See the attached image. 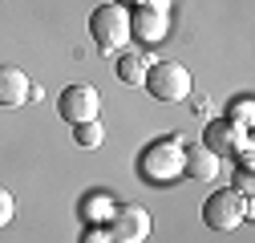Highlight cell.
Segmentation results:
<instances>
[{
  "label": "cell",
  "mask_w": 255,
  "mask_h": 243,
  "mask_svg": "<svg viewBox=\"0 0 255 243\" xmlns=\"http://www.w3.org/2000/svg\"><path fill=\"white\" fill-rule=\"evenodd\" d=\"M251 114H255V110H251V98H239V102L231 106V114H227V122H235L239 130H247V126H251Z\"/></svg>",
  "instance_id": "5bb4252c"
},
{
  "label": "cell",
  "mask_w": 255,
  "mask_h": 243,
  "mask_svg": "<svg viewBox=\"0 0 255 243\" xmlns=\"http://www.w3.org/2000/svg\"><path fill=\"white\" fill-rule=\"evenodd\" d=\"M150 211L146 207H114L110 215V235L114 243H146L150 239Z\"/></svg>",
  "instance_id": "52a82bcc"
},
{
  "label": "cell",
  "mask_w": 255,
  "mask_h": 243,
  "mask_svg": "<svg viewBox=\"0 0 255 243\" xmlns=\"http://www.w3.org/2000/svg\"><path fill=\"white\" fill-rule=\"evenodd\" d=\"M12 215H16V203H12V195L0 187V227L4 223H12Z\"/></svg>",
  "instance_id": "9a60e30c"
},
{
  "label": "cell",
  "mask_w": 255,
  "mask_h": 243,
  "mask_svg": "<svg viewBox=\"0 0 255 243\" xmlns=\"http://www.w3.org/2000/svg\"><path fill=\"white\" fill-rule=\"evenodd\" d=\"M73 138H77L81 150H98L106 142V126L102 122H81V126H73Z\"/></svg>",
  "instance_id": "7c38bea8"
},
{
  "label": "cell",
  "mask_w": 255,
  "mask_h": 243,
  "mask_svg": "<svg viewBox=\"0 0 255 243\" xmlns=\"http://www.w3.org/2000/svg\"><path fill=\"white\" fill-rule=\"evenodd\" d=\"M146 89L158 102H186L190 98V69L182 61H154L146 69Z\"/></svg>",
  "instance_id": "3957f363"
},
{
  "label": "cell",
  "mask_w": 255,
  "mask_h": 243,
  "mask_svg": "<svg viewBox=\"0 0 255 243\" xmlns=\"http://www.w3.org/2000/svg\"><path fill=\"white\" fill-rule=\"evenodd\" d=\"M166 16H170V0H146V4H138L134 16H130L134 37H142L146 45H158L166 37Z\"/></svg>",
  "instance_id": "ba28073f"
},
{
  "label": "cell",
  "mask_w": 255,
  "mask_h": 243,
  "mask_svg": "<svg viewBox=\"0 0 255 243\" xmlns=\"http://www.w3.org/2000/svg\"><path fill=\"white\" fill-rule=\"evenodd\" d=\"M247 215H251V199L239 195V191H231V187L215 191V195L203 203V223H207L211 231H235Z\"/></svg>",
  "instance_id": "7a4b0ae2"
},
{
  "label": "cell",
  "mask_w": 255,
  "mask_h": 243,
  "mask_svg": "<svg viewBox=\"0 0 255 243\" xmlns=\"http://www.w3.org/2000/svg\"><path fill=\"white\" fill-rule=\"evenodd\" d=\"M235 191H239V195H247V199H251V166H247V162H243V170H239V174H235Z\"/></svg>",
  "instance_id": "2e32d148"
},
{
  "label": "cell",
  "mask_w": 255,
  "mask_h": 243,
  "mask_svg": "<svg viewBox=\"0 0 255 243\" xmlns=\"http://www.w3.org/2000/svg\"><path fill=\"white\" fill-rule=\"evenodd\" d=\"M81 243H114V235L110 231H102V227H93V231H85V239Z\"/></svg>",
  "instance_id": "e0dca14e"
},
{
  "label": "cell",
  "mask_w": 255,
  "mask_h": 243,
  "mask_svg": "<svg viewBox=\"0 0 255 243\" xmlns=\"http://www.w3.org/2000/svg\"><path fill=\"white\" fill-rule=\"evenodd\" d=\"M57 114L73 122V126H81V122H98L102 118V94L93 85H69V89H61V98H57Z\"/></svg>",
  "instance_id": "8992f818"
},
{
  "label": "cell",
  "mask_w": 255,
  "mask_h": 243,
  "mask_svg": "<svg viewBox=\"0 0 255 243\" xmlns=\"http://www.w3.org/2000/svg\"><path fill=\"white\" fill-rule=\"evenodd\" d=\"M203 146L211 150V154H239L247 166H251V142H247V130H239L235 122H227V118H215V122H207V130H203Z\"/></svg>",
  "instance_id": "5b68a950"
},
{
  "label": "cell",
  "mask_w": 255,
  "mask_h": 243,
  "mask_svg": "<svg viewBox=\"0 0 255 243\" xmlns=\"http://www.w3.org/2000/svg\"><path fill=\"white\" fill-rule=\"evenodd\" d=\"M110 4H122V8H130V4H134V8H138V4H146V0H110Z\"/></svg>",
  "instance_id": "ac0fdd59"
},
{
  "label": "cell",
  "mask_w": 255,
  "mask_h": 243,
  "mask_svg": "<svg viewBox=\"0 0 255 243\" xmlns=\"http://www.w3.org/2000/svg\"><path fill=\"white\" fill-rule=\"evenodd\" d=\"M223 170V158L211 154V150L199 142V146H182V174L195 178V182H215Z\"/></svg>",
  "instance_id": "30bf717a"
},
{
  "label": "cell",
  "mask_w": 255,
  "mask_h": 243,
  "mask_svg": "<svg viewBox=\"0 0 255 243\" xmlns=\"http://www.w3.org/2000/svg\"><path fill=\"white\" fill-rule=\"evenodd\" d=\"M89 37L93 45H98L102 53H122L126 45H130L134 28H130V8L122 4H102L89 12Z\"/></svg>",
  "instance_id": "6da1fadb"
},
{
  "label": "cell",
  "mask_w": 255,
  "mask_h": 243,
  "mask_svg": "<svg viewBox=\"0 0 255 243\" xmlns=\"http://www.w3.org/2000/svg\"><path fill=\"white\" fill-rule=\"evenodd\" d=\"M142 174H146L150 182H170V178H178V174H182V138L170 134V138H162V142L146 146Z\"/></svg>",
  "instance_id": "277c9868"
},
{
  "label": "cell",
  "mask_w": 255,
  "mask_h": 243,
  "mask_svg": "<svg viewBox=\"0 0 255 243\" xmlns=\"http://www.w3.org/2000/svg\"><path fill=\"white\" fill-rule=\"evenodd\" d=\"M33 98H41V89L28 81V73L20 65H0V106L16 110V106L33 102Z\"/></svg>",
  "instance_id": "9c48e42d"
},
{
  "label": "cell",
  "mask_w": 255,
  "mask_h": 243,
  "mask_svg": "<svg viewBox=\"0 0 255 243\" xmlns=\"http://www.w3.org/2000/svg\"><path fill=\"white\" fill-rule=\"evenodd\" d=\"M93 215L110 219V215H114V203H110L106 195H89V199H85V219H93Z\"/></svg>",
  "instance_id": "4fadbf2b"
},
{
  "label": "cell",
  "mask_w": 255,
  "mask_h": 243,
  "mask_svg": "<svg viewBox=\"0 0 255 243\" xmlns=\"http://www.w3.org/2000/svg\"><path fill=\"white\" fill-rule=\"evenodd\" d=\"M118 77H122L126 85H142V81H146V57H138V53L118 57Z\"/></svg>",
  "instance_id": "8fae6325"
}]
</instances>
